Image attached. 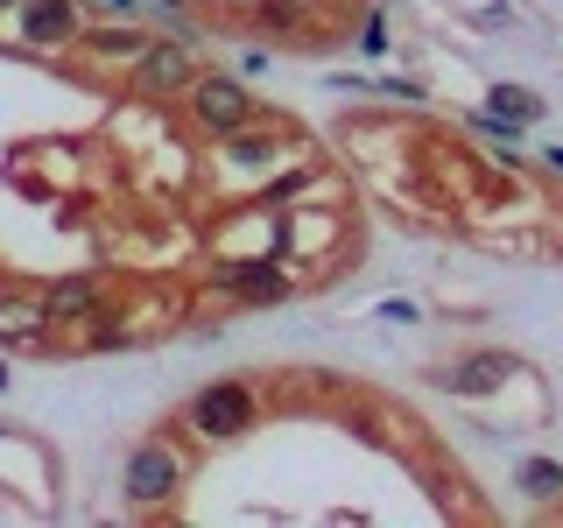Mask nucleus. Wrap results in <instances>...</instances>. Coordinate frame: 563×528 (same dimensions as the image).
I'll return each mask as SVG.
<instances>
[{"label": "nucleus", "mask_w": 563, "mask_h": 528, "mask_svg": "<svg viewBox=\"0 0 563 528\" xmlns=\"http://www.w3.org/2000/svg\"><path fill=\"white\" fill-rule=\"evenodd\" d=\"M190 120L211 134V141H225V134H240L246 120H261V106H254V92H246L240 78H225V70H198L190 78Z\"/></svg>", "instance_id": "f257e3e1"}, {"label": "nucleus", "mask_w": 563, "mask_h": 528, "mask_svg": "<svg viewBox=\"0 0 563 528\" xmlns=\"http://www.w3.org/2000/svg\"><path fill=\"white\" fill-rule=\"evenodd\" d=\"M184 422L198 437H211V444H225V437L254 430V387L246 381H211V387H198V395L184 402Z\"/></svg>", "instance_id": "f03ea898"}, {"label": "nucleus", "mask_w": 563, "mask_h": 528, "mask_svg": "<svg viewBox=\"0 0 563 528\" xmlns=\"http://www.w3.org/2000/svg\"><path fill=\"white\" fill-rule=\"evenodd\" d=\"M190 78H198V57H190L184 43H169V35H148V43H141V57H134L128 92H141V99H176V92H190Z\"/></svg>", "instance_id": "7ed1b4c3"}, {"label": "nucleus", "mask_w": 563, "mask_h": 528, "mask_svg": "<svg viewBox=\"0 0 563 528\" xmlns=\"http://www.w3.org/2000/svg\"><path fill=\"white\" fill-rule=\"evenodd\" d=\"M176 486H184V458H176L163 437L134 444V458H128V501L134 507H169Z\"/></svg>", "instance_id": "20e7f679"}, {"label": "nucleus", "mask_w": 563, "mask_h": 528, "mask_svg": "<svg viewBox=\"0 0 563 528\" xmlns=\"http://www.w3.org/2000/svg\"><path fill=\"white\" fill-rule=\"evenodd\" d=\"M0 345H14V352H57V324H49V310H43V296H14V289H0Z\"/></svg>", "instance_id": "39448f33"}, {"label": "nucleus", "mask_w": 563, "mask_h": 528, "mask_svg": "<svg viewBox=\"0 0 563 528\" xmlns=\"http://www.w3.org/2000/svg\"><path fill=\"white\" fill-rule=\"evenodd\" d=\"M211 289L240 296V304H282L289 296V275H282V261H211Z\"/></svg>", "instance_id": "423d86ee"}, {"label": "nucleus", "mask_w": 563, "mask_h": 528, "mask_svg": "<svg viewBox=\"0 0 563 528\" xmlns=\"http://www.w3.org/2000/svg\"><path fill=\"white\" fill-rule=\"evenodd\" d=\"M43 310H49V324H85L92 310H106V275H64V282H49Z\"/></svg>", "instance_id": "0eeeda50"}, {"label": "nucleus", "mask_w": 563, "mask_h": 528, "mask_svg": "<svg viewBox=\"0 0 563 528\" xmlns=\"http://www.w3.org/2000/svg\"><path fill=\"white\" fill-rule=\"evenodd\" d=\"M22 35L35 50H64L78 43V14H70V0H22Z\"/></svg>", "instance_id": "6e6552de"}, {"label": "nucleus", "mask_w": 563, "mask_h": 528, "mask_svg": "<svg viewBox=\"0 0 563 528\" xmlns=\"http://www.w3.org/2000/svg\"><path fill=\"white\" fill-rule=\"evenodd\" d=\"M507 374H515V360H507V352H472V360H457L451 374H444V387H451V395H493Z\"/></svg>", "instance_id": "1a4fd4ad"}, {"label": "nucleus", "mask_w": 563, "mask_h": 528, "mask_svg": "<svg viewBox=\"0 0 563 528\" xmlns=\"http://www.w3.org/2000/svg\"><path fill=\"white\" fill-rule=\"evenodd\" d=\"M246 22H254L261 35H282V43H303V35H310V8H303V0H254Z\"/></svg>", "instance_id": "9d476101"}, {"label": "nucleus", "mask_w": 563, "mask_h": 528, "mask_svg": "<svg viewBox=\"0 0 563 528\" xmlns=\"http://www.w3.org/2000/svg\"><path fill=\"white\" fill-rule=\"evenodd\" d=\"M78 43L92 50L99 64H134V57H141V43H148V35H141V29H92V35H85V29H78Z\"/></svg>", "instance_id": "9b49d317"}, {"label": "nucleus", "mask_w": 563, "mask_h": 528, "mask_svg": "<svg viewBox=\"0 0 563 528\" xmlns=\"http://www.w3.org/2000/svg\"><path fill=\"white\" fill-rule=\"evenodd\" d=\"M225 148H233V163H275V155H282V128H254V120H246L240 134H225Z\"/></svg>", "instance_id": "f8f14e48"}, {"label": "nucleus", "mask_w": 563, "mask_h": 528, "mask_svg": "<svg viewBox=\"0 0 563 528\" xmlns=\"http://www.w3.org/2000/svg\"><path fill=\"white\" fill-rule=\"evenodd\" d=\"M493 120H507V128H536V120H542V99L500 85V92H493Z\"/></svg>", "instance_id": "ddd939ff"}, {"label": "nucleus", "mask_w": 563, "mask_h": 528, "mask_svg": "<svg viewBox=\"0 0 563 528\" xmlns=\"http://www.w3.org/2000/svg\"><path fill=\"white\" fill-rule=\"evenodd\" d=\"M521 480H528V493H542V501H550V493H563V472H556V465H542V458L521 472Z\"/></svg>", "instance_id": "4468645a"}, {"label": "nucleus", "mask_w": 563, "mask_h": 528, "mask_svg": "<svg viewBox=\"0 0 563 528\" xmlns=\"http://www.w3.org/2000/svg\"><path fill=\"white\" fill-rule=\"evenodd\" d=\"M0 387H8V366H0Z\"/></svg>", "instance_id": "2eb2a0df"}, {"label": "nucleus", "mask_w": 563, "mask_h": 528, "mask_svg": "<svg viewBox=\"0 0 563 528\" xmlns=\"http://www.w3.org/2000/svg\"><path fill=\"white\" fill-rule=\"evenodd\" d=\"M169 8H190V0H169Z\"/></svg>", "instance_id": "dca6fc26"}, {"label": "nucleus", "mask_w": 563, "mask_h": 528, "mask_svg": "<svg viewBox=\"0 0 563 528\" xmlns=\"http://www.w3.org/2000/svg\"><path fill=\"white\" fill-rule=\"evenodd\" d=\"M0 8H8V0H0Z\"/></svg>", "instance_id": "f3484780"}]
</instances>
